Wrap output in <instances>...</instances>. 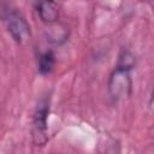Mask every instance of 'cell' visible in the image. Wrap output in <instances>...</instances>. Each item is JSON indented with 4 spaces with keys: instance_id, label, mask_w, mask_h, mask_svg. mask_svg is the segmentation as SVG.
I'll return each mask as SVG.
<instances>
[{
    "instance_id": "cell-1",
    "label": "cell",
    "mask_w": 154,
    "mask_h": 154,
    "mask_svg": "<svg viewBox=\"0 0 154 154\" xmlns=\"http://www.w3.org/2000/svg\"><path fill=\"white\" fill-rule=\"evenodd\" d=\"M132 65V57L130 55V53L124 52L123 55H120L119 64L111 73L108 81V93L114 101H119L130 96L132 88L130 69Z\"/></svg>"
},
{
    "instance_id": "cell-2",
    "label": "cell",
    "mask_w": 154,
    "mask_h": 154,
    "mask_svg": "<svg viewBox=\"0 0 154 154\" xmlns=\"http://www.w3.org/2000/svg\"><path fill=\"white\" fill-rule=\"evenodd\" d=\"M8 31L12 37L20 45L25 43L30 38V26L24 19V17L17 11H8L5 17Z\"/></svg>"
},
{
    "instance_id": "cell-3",
    "label": "cell",
    "mask_w": 154,
    "mask_h": 154,
    "mask_svg": "<svg viewBox=\"0 0 154 154\" xmlns=\"http://www.w3.org/2000/svg\"><path fill=\"white\" fill-rule=\"evenodd\" d=\"M48 103L41 101L36 108L34 117V142L36 146H43L47 141V117H48Z\"/></svg>"
},
{
    "instance_id": "cell-4",
    "label": "cell",
    "mask_w": 154,
    "mask_h": 154,
    "mask_svg": "<svg viewBox=\"0 0 154 154\" xmlns=\"http://www.w3.org/2000/svg\"><path fill=\"white\" fill-rule=\"evenodd\" d=\"M37 12L40 18L45 23H53L58 19L59 10L54 0H40L37 5Z\"/></svg>"
},
{
    "instance_id": "cell-5",
    "label": "cell",
    "mask_w": 154,
    "mask_h": 154,
    "mask_svg": "<svg viewBox=\"0 0 154 154\" xmlns=\"http://www.w3.org/2000/svg\"><path fill=\"white\" fill-rule=\"evenodd\" d=\"M54 63H55V58H54L53 52L48 51V52L43 53L41 55V58H40V61H38V70H40V72L42 75L49 73L53 70Z\"/></svg>"
}]
</instances>
